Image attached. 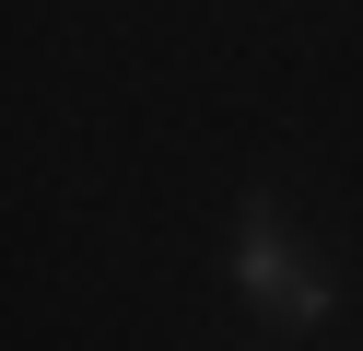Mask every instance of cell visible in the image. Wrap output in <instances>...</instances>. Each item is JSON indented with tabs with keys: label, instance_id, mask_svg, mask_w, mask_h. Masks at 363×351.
Listing matches in <instances>:
<instances>
[{
	"label": "cell",
	"instance_id": "obj_1",
	"mask_svg": "<svg viewBox=\"0 0 363 351\" xmlns=\"http://www.w3.org/2000/svg\"><path fill=\"white\" fill-rule=\"evenodd\" d=\"M235 293L258 304L269 328H328V281L305 269V257H293V234H281V211L269 199H246V223H235Z\"/></svg>",
	"mask_w": 363,
	"mask_h": 351
}]
</instances>
